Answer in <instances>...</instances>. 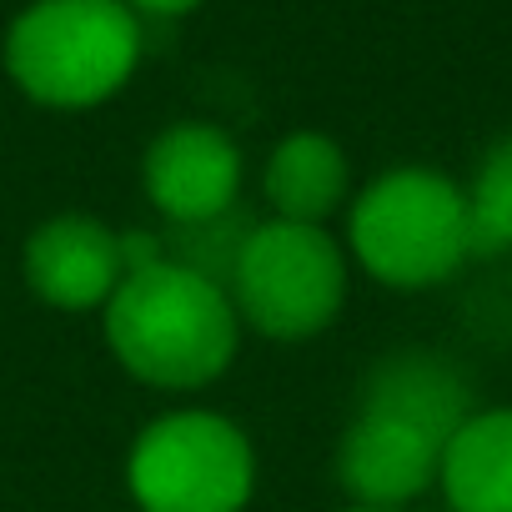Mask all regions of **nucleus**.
Listing matches in <instances>:
<instances>
[{
    "instance_id": "nucleus-1",
    "label": "nucleus",
    "mask_w": 512,
    "mask_h": 512,
    "mask_svg": "<svg viewBox=\"0 0 512 512\" xmlns=\"http://www.w3.org/2000/svg\"><path fill=\"white\" fill-rule=\"evenodd\" d=\"M101 317L116 362L136 382L161 392H191L216 382L231 367L241 337V312L231 292L176 262L131 272L111 292Z\"/></svg>"
},
{
    "instance_id": "nucleus-2",
    "label": "nucleus",
    "mask_w": 512,
    "mask_h": 512,
    "mask_svg": "<svg viewBox=\"0 0 512 512\" xmlns=\"http://www.w3.org/2000/svg\"><path fill=\"white\" fill-rule=\"evenodd\" d=\"M141 61V26L126 0H36L6 31V71L56 111L111 101Z\"/></svg>"
},
{
    "instance_id": "nucleus-3",
    "label": "nucleus",
    "mask_w": 512,
    "mask_h": 512,
    "mask_svg": "<svg viewBox=\"0 0 512 512\" xmlns=\"http://www.w3.org/2000/svg\"><path fill=\"white\" fill-rule=\"evenodd\" d=\"M347 241L372 282L397 292L437 287L472 256L467 191L432 166L382 171L352 201Z\"/></svg>"
},
{
    "instance_id": "nucleus-4",
    "label": "nucleus",
    "mask_w": 512,
    "mask_h": 512,
    "mask_svg": "<svg viewBox=\"0 0 512 512\" xmlns=\"http://www.w3.org/2000/svg\"><path fill=\"white\" fill-rule=\"evenodd\" d=\"M126 487L141 512H241L256 487V457L231 417L186 407L141 427Z\"/></svg>"
},
{
    "instance_id": "nucleus-5",
    "label": "nucleus",
    "mask_w": 512,
    "mask_h": 512,
    "mask_svg": "<svg viewBox=\"0 0 512 512\" xmlns=\"http://www.w3.org/2000/svg\"><path fill=\"white\" fill-rule=\"evenodd\" d=\"M226 292L241 322H251L262 337L302 342L337 322L347 302V256L332 231L272 216L256 221Z\"/></svg>"
},
{
    "instance_id": "nucleus-6",
    "label": "nucleus",
    "mask_w": 512,
    "mask_h": 512,
    "mask_svg": "<svg viewBox=\"0 0 512 512\" xmlns=\"http://www.w3.org/2000/svg\"><path fill=\"white\" fill-rule=\"evenodd\" d=\"M141 181L166 221L216 216L241 201V146L211 121H176L146 146Z\"/></svg>"
},
{
    "instance_id": "nucleus-7",
    "label": "nucleus",
    "mask_w": 512,
    "mask_h": 512,
    "mask_svg": "<svg viewBox=\"0 0 512 512\" xmlns=\"http://www.w3.org/2000/svg\"><path fill=\"white\" fill-rule=\"evenodd\" d=\"M26 287L61 312H96L126 282L121 236L96 216H51L31 231L21 256Z\"/></svg>"
},
{
    "instance_id": "nucleus-8",
    "label": "nucleus",
    "mask_w": 512,
    "mask_h": 512,
    "mask_svg": "<svg viewBox=\"0 0 512 512\" xmlns=\"http://www.w3.org/2000/svg\"><path fill=\"white\" fill-rule=\"evenodd\" d=\"M442 442L412 422L357 412L337 447V482L357 507H402L437 482Z\"/></svg>"
},
{
    "instance_id": "nucleus-9",
    "label": "nucleus",
    "mask_w": 512,
    "mask_h": 512,
    "mask_svg": "<svg viewBox=\"0 0 512 512\" xmlns=\"http://www.w3.org/2000/svg\"><path fill=\"white\" fill-rule=\"evenodd\" d=\"M357 412H382V417L412 422L447 447V437L472 417V387H467L462 367L447 362L442 352L407 347V352L382 357L362 377Z\"/></svg>"
},
{
    "instance_id": "nucleus-10",
    "label": "nucleus",
    "mask_w": 512,
    "mask_h": 512,
    "mask_svg": "<svg viewBox=\"0 0 512 512\" xmlns=\"http://www.w3.org/2000/svg\"><path fill=\"white\" fill-rule=\"evenodd\" d=\"M437 482L452 512H512V407L472 412L447 437Z\"/></svg>"
},
{
    "instance_id": "nucleus-11",
    "label": "nucleus",
    "mask_w": 512,
    "mask_h": 512,
    "mask_svg": "<svg viewBox=\"0 0 512 512\" xmlns=\"http://www.w3.org/2000/svg\"><path fill=\"white\" fill-rule=\"evenodd\" d=\"M347 186H352L347 151L322 131H297L277 141L262 171L267 206L282 221H307V226H322L347 201Z\"/></svg>"
},
{
    "instance_id": "nucleus-12",
    "label": "nucleus",
    "mask_w": 512,
    "mask_h": 512,
    "mask_svg": "<svg viewBox=\"0 0 512 512\" xmlns=\"http://www.w3.org/2000/svg\"><path fill=\"white\" fill-rule=\"evenodd\" d=\"M256 231V216L246 201L216 211V216H201V221H166V262L186 267V272H201L206 282H221L231 287L236 277V262H241V251Z\"/></svg>"
},
{
    "instance_id": "nucleus-13",
    "label": "nucleus",
    "mask_w": 512,
    "mask_h": 512,
    "mask_svg": "<svg viewBox=\"0 0 512 512\" xmlns=\"http://www.w3.org/2000/svg\"><path fill=\"white\" fill-rule=\"evenodd\" d=\"M467 191V226H472V256L512 251V131L487 146V156L472 171Z\"/></svg>"
},
{
    "instance_id": "nucleus-14",
    "label": "nucleus",
    "mask_w": 512,
    "mask_h": 512,
    "mask_svg": "<svg viewBox=\"0 0 512 512\" xmlns=\"http://www.w3.org/2000/svg\"><path fill=\"white\" fill-rule=\"evenodd\" d=\"M131 11H151V16H186V11H196L201 0H126Z\"/></svg>"
},
{
    "instance_id": "nucleus-15",
    "label": "nucleus",
    "mask_w": 512,
    "mask_h": 512,
    "mask_svg": "<svg viewBox=\"0 0 512 512\" xmlns=\"http://www.w3.org/2000/svg\"><path fill=\"white\" fill-rule=\"evenodd\" d=\"M352 512H397V507H352Z\"/></svg>"
}]
</instances>
